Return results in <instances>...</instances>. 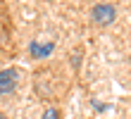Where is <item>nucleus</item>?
Wrapping results in <instances>:
<instances>
[{
    "label": "nucleus",
    "instance_id": "nucleus-2",
    "mask_svg": "<svg viewBox=\"0 0 131 119\" xmlns=\"http://www.w3.org/2000/svg\"><path fill=\"white\" fill-rule=\"evenodd\" d=\"M17 86V69H3L0 71V95L10 93Z\"/></svg>",
    "mask_w": 131,
    "mask_h": 119
},
{
    "label": "nucleus",
    "instance_id": "nucleus-4",
    "mask_svg": "<svg viewBox=\"0 0 131 119\" xmlns=\"http://www.w3.org/2000/svg\"><path fill=\"white\" fill-rule=\"evenodd\" d=\"M41 119H60V112H57L55 107H48V110L43 112V117H41Z\"/></svg>",
    "mask_w": 131,
    "mask_h": 119
},
{
    "label": "nucleus",
    "instance_id": "nucleus-5",
    "mask_svg": "<svg viewBox=\"0 0 131 119\" xmlns=\"http://www.w3.org/2000/svg\"><path fill=\"white\" fill-rule=\"evenodd\" d=\"M0 119H5V117H3V114H0Z\"/></svg>",
    "mask_w": 131,
    "mask_h": 119
},
{
    "label": "nucleus",
    "instance_id": "nucleus-3",
    "mask_svg": "<svg viewBox=\"0 0 131 119\" xmlns=\"http://www.w3.org/2000/svg\"><path fill=\"white\" fill-rule=\"evenodd\" d=\"M52 48H55L52 43H38V41H34L31 45H29V52H31V57L41 60V57H48V55L52 52Z\"/></svg>",
    "mask_w": 131,
    "mask_h": 119
},
{
    "label": "nucleus",
    "instance_id": "nucleus-1",
    "mask_svg": "<svg viewBox=\"0 0 131 119\" xmlns=\"http://www.w3.org/2000/svg\"><path fill=\"white\" fill-rule=\"evenodd\" d=\"M91 17H93L95 24H100V26H107V24H112L114 17H117V12H114L112 5H95L93 12H91Z\"/></svg>",
    "mask_w": 131,
    "mask_h": 119
}]
</instances>
